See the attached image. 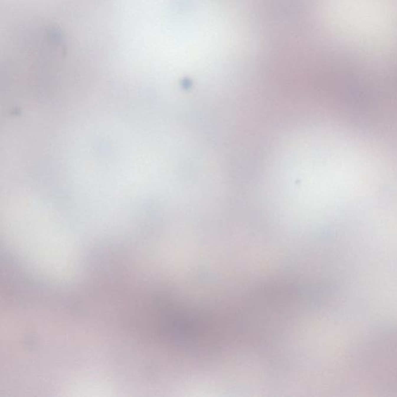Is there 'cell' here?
Masks as SVG:
<instances>
[]
</instances>
